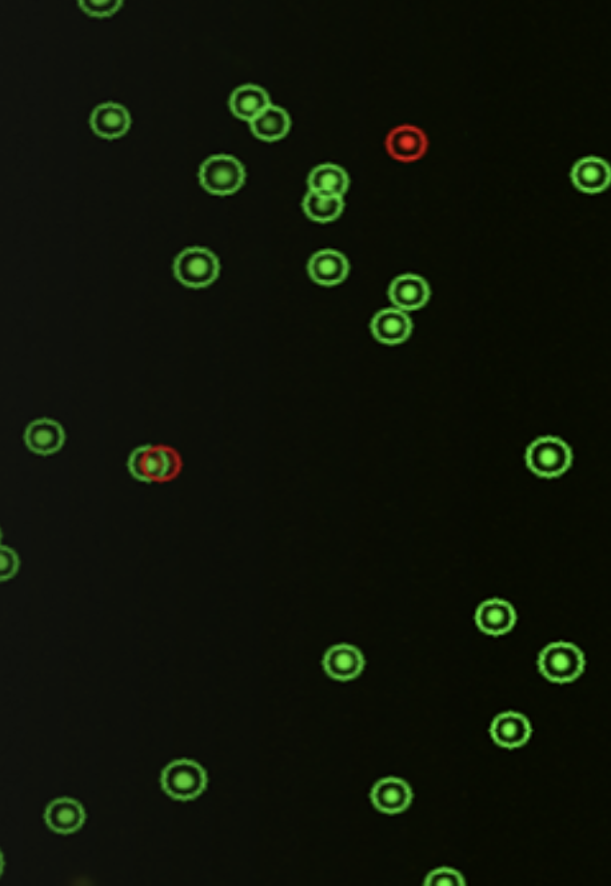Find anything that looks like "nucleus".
Here are the masks:
<instances>
[{"mask_svg": "<svg viewBox=\"0 0 611 886\" xmlns=\"http://www.w3.org/2000/svg\"><path fill=\"white\" fill-rule=\"evenodd\" d=\"M127 469L137 481L166 484L181 474L183 460L178 450L171 446L143 445L130 454Z\"/></svg>", "mask_w": 611, "mask_h": 886, "instance_id": "obj_1", "label": "nucleus"}, {"mask_svg": "<svg viewBox=\"0 0 611 886\" xmlns=\"http://www.w3.org/2000/svg\"><path fill=\"white\" fill-rule=\"evenodd\" d=\"M527 468L542 478H557L570 469L573 452L565 441L558 437H541L530 443L526 450Z\"/></svg>", "mask_w": 611, "mask_h": 886, "instance_id": "obj_2", "label": "nucleus"}, {"mask_svg": "<svg viewBox=\"0 0 611 886\" xmlns=\"http://www.w3.org/2000/svg\"><path fill=\"white\" fill-rule=\"evenodd\" d=\"M246 171L233 155H211L199 169V182L207 193L226 197L242 189Z\"/></svg>", "mask_w": 611, "mask_h": 886, "instance_id": "obj_3", "label": "nucleus"}, {"mask_svg": "<svg viewBox=\"0 0 611 886\" xmlns=\"http://www.w3.org/2000/svg\"><path fill=\"white\" fill-rule=\"evenodd\" d=\"M538 668L547 680L567 684L577 680L585 670V656L570 642H554L539 654Z\"/></svg>", "mask_w": 611, "mask_h": 886, "instance_id": "obj_4", "label": "nucleus"}, {"mask_svg": "<svg viewBox=\"0 0 611 886\" xmlns=\"http://www.w3.org/2000/svg\"><path fill=\"white\" fill-rule=\"evenodd\" d=\"M221 265L217 255L205 247H189L174 262V275L182 285L203 289L219 277Z\"/></svg>", "mask_w": 611, "mask_h": 886, "instance_id": "obj_5", "label": "nucleus"}, {"mask_svg": "<svg viewBox=\"0 0 611 886\" xmlns=\"http://www.w3.org/2000/svg\"><path fill=\"white\" fill-rule=\"evenodd\" d=\"M161 784L162 789L175 800H194L205 792L206 770L195 761H174L163 770Z\"/></svg>", "mask_w": 611, "mask_h": 886, "instance_id": "obj_6", "label": "nucleus"}, {"mask_svg": "<svg viewBox=\"0 0 611 886\" xmlns=\"http://www.w3.org/2000/svg\"><path fill=\"white\" fill-rule=\"evenodd\" d=\"M386 150L398 162H415L425 157L429 139L417 126L402 125L391 130L386 138Z\"/></svg>", "mask_w": 611, "mask_h": 886, "instance_id": "obj_7", "label": "nucleus"}, {"mask_svg": "<svg viewBox=\"0 0 611 886\" xmlns=\"http://www.w3.org/2000/svg\"><path fill=\"white\" fill-rule=\"evenodd\" d=\"M323 669L335 681L355 680L365 669V657L357 646L334 645L323 657Z\"/></svg>", "mask_w": 611, "mask_h": 886, "instance_id": "obj_8", "label": "nucleus"}, {"mask_svg": "<svg viewBox=\"0 0 611 886\" xmlns=\"http://www.w3.org/2000/svg\"><path fill=\"white\" fill-rule=\"evenodd\" d=\"M66 433L55 419L41 418L31 422L25 431V443L30 452L38 456H53L63 448Z\"/></svg>", "mask_w": 611, "mask_h": 886, "instance_id": "obj_9", "label": "nucleus"}, {"mask_svg": "<svg viewBox=\"0 0 611 886\" xmlns=\"http://www.w3.org/2000/svg\"><path fill=\"white\" fill-rule=\"evenodd\" d=\"M413 790L405 780L386 777L379 780L371 789V802L379 812L398 814L405 812L413 802Z\"/></svg>", "mask_w": 611, "mask_h": 886, "instance_id": "obj_10", "label": "nucleus"}, {"mask_svg": "<svg viewBox=\"0 0 611 886\" xmlns=\"http://www.w3.org/2000/svg\"><path fill=\"white\" fill-rule=\"evenodd\" d=\"M515 622L517 613L513 605L499 598L482 602L475 612V624L487 636H503L513 630Z\"/></svg>", "mask_w": 611, "mask_h": 886, "instance_id": "obj_11", "label": "nucleus"}, {"mask_svg": "<svg viewBox=\"0 0 611 886\" xmlns=\"http://www.w3.org/2000/svg\"><path fill=\"white\" fill-rule=\"evenodd\" d=\"M530 721L517 712H505L494 718L490 726V736L501 748L517 749L526 745L531 737Z\"/></svg>", "mask_w": 611, "mask_h": 886, "instance_id": "obj_12", "label": "nucleus"}, {"mask_svg": "<svg viewBox=\"0 0 611 886\" xmlns=\"http://www.w3.org/2000/svg\"><path fill=\"white\" fill-rule=\"evenodd\" d=\"M389 298L399 310L422 309L429 302V283L415 274H405L395 278L389 287Z\"/></svg>", "mask_w": 611, "mask_h": 886, "instance_id": "obj_13", "label": "nucleus"}, {"mask_svg": "<svg viewBox=\"0 0 611 886\" xmlns=\"http://www.w3.org/2000/svg\"><path fill=\"white\" fill-rule=\"evenodd\" d=\"M307 270L310 278L318 285L337 286L349 275L350 263L337 250H321L310 258Z\"/></svg>", "mask_w": 611, "mask_h": 886, "instance_id": "obj_14", "label": "nucleus"}, {"mask_svg": "<svg viewBox=\"0 0 611 886\" xmlns=\"http://www.w3.org/2000/svg\"><path fill=\"white\" fill-rule=\"evenodd\" d=\"M571 181L582 193H602L611 185V166L598 157L579 159L571 170Z\"/></svg>", "mask_w": 611, "mask_h": 886, "instance_id": "obj_15", "label": "nucleus"}, {"mask_svg": "<svg viewBox=\"0 0 611 886\" xmlns=\"http://www.w3.org/2000/svg\"><path fill=\"white\" fill-rule=\"evenodd\" d=\"M91 129L98 137L117 139L127 134L131 127V115L119 103L107 102L95 107L90 118Z\"/></svg>", "mask_w": 611, "mask_h": 886, "instance_id": "obj_16", "label": "nucleus"}, {"mask_svg": "<svg viewBox=\"0 0 611 886\" xmlns=\"http://www.w3.org/2000/svg\"><path fill=\"white\" fill-rule=\"evenodd\" d=\"M371 331L379 342L385 345H399L410 337L413 322L406 311L385 309L375 314L371 321Z\"/></svg>", "mask_w": 611, "mask_h": 886, "instance_id": "obj_17", "label": "nucleus"}, {"mask_svg": "<svg viewBox=\"0 0 611 886\" xmlns=\"http://www.w3.org/2000/svg\"><path fill=\"white\" fill-rule=\"evenodd\" d=\"M45 820L54 832L70 834L82 828L86 813L83 806L73 798H58L47 806Z\"/></svg>", "mask_w": 611, "mask_h": 886, "instance_id": "obj_18", "label": "nucleus"}, {"mask_svg": "<svg viewBox=\"0 0 611 886\" xmlns=\"http://www.w3.org/2000/svg\"><path fill=\"white\" fill-rule=\"evenodd\" d=\"M271 106L269 94L262 87L245 85L231 94L230 110L242 121L253 122Z\"/></svg>", "mask_w": 611, "mask_h": 886, "instance_id": "obj_19", "label": "nucleus"}, {"mask_svg": "<svg viewBox=\"0 0 611 886\" xmlns=\"http://www.w3.org/2000/svg\"><path fill=\"white\" fill-rule=\"evenodd\" d=\"M310 191L325 197L343 198L350 187V177L341 166L321 165L315 167L309 175Z\"/></svg>", "mask_w": 611, "mask_h": 886, "instance_id": "obj_20", "label": "nucleus"}, {"mask_svg": "<svg viewBox=\"0 0 611 886\" xmlns=\"http://www.w3.org/2000/svg\"><path fill=\"white\" fill-rule=\"evenodd\" d=\"M291 119L282 107L271 105L250 123L251 133L265 142H275L289 134Z\"/></svg>", "mask_w": 611, "mask_h": 886, "instance_id": "obj_21", "label": "nucleus"}, {"mask_svg": "<svg viewBox=\"0 0 611 886\" xmlns=\"http://www.w3.org/2000/svg\"><path fill=\"white\" fill-rule=\"evenodd\" d=\"M343 209H345V202L342 198L325 197V195L309 191L303 199V211L314 222H333L341 217Z\"/></svg>", "mask_w": 611, "mask_h": 886, "instance_id": "obj_22", "label": "nucleus"}, {"mask_svg": "<svg viewBox=\"0 0 611 886\" xmlns=\"http://www.w3.org/2000/svg\"><path fill=\"white\" fill-rule=\"evenodd\" d=\"M123 2L119 0H81L79 7L93 18H110L117 14Z\"/></svg>", "mask_w": 611, "mask_h": 886, "instance_id": "obj_23", "label": "nucleus"}, {"mask_svg": "<svg viewBox=\"0 0 611 886\" xmlns=\"http://www.w3.org/2000/svg\"><path fill=\"white\" fill-rule=\"evenodd\" d=\"M465 884L462 874L451 868L435 869L425 880L426 886H463Z\"/></svg>", "mask_w": 611, "mask_h": 886, "instance_id": "obj_24", "label": "nucleus"}, {"mask_svg": "<svg viewBox=\"0 0 611 886\" xmlns=\"http://www.w3.org/2000/svg\"><path fill=\"white\" fill-rule=\"evenodd\" d=\"M0 572H2V581L10 580L13 578L15 574L18 573L19 569V557L17 552L14 549L9 548V546H2V552H0Z\"/></svg>", "mask_w": 611, "mask_h": 886, "instance_id": "obj_25", "label": "nucleus"}]
</instances>
